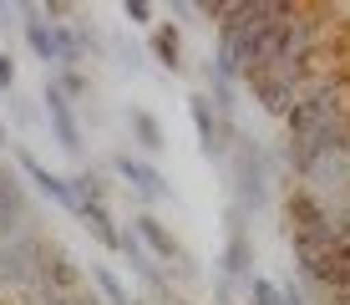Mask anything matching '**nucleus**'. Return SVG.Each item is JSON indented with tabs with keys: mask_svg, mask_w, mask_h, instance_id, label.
Listing matches in <instances>:
<instances>
[{
	"mask_svg": "<svg viewBox=\"0 0 350 305\" xmlns=\"http://www.w3.org/2000/svg\"><path fill=\"white\" fill-rule=\"evenodd\" d=\"M284 122H289V143H295V138H315L320 127H335V122H350V117H345L340 92L325 82V87L299 92V97H295V107L284 112Z\"/></svg>",
	"mask_w": 350,
	"mask_h": 305,
	"instance_id": "nucleus-1",
	"label": "nucleus"
},
{
	"mask_svg": "<svg viewBox=\"0 0 350 305\" xmlns=\"http://www.w3.org/2000/svg\"><path fill=\"white\" fill-rule=\"evenodd\" d=\"M41 254H46V244H41V239H31V234L5 239V244H0V280H5V285L31 290V285H36V275H41Z\"/></svg>",
	"mask_w": 350,
	"mask_h": 305,
	"instance_id": "nucleus-2",
	"label": "nucleus"
},
{
	"mask_svg": "<svg viewBox=\"0 0 350 305\" xmlns=\"http://www.w3.org/2000/svg\"><path fill=\"white\" fill-rule=\"evenodd\" d=\"M31 224V199H26V183L16 173H0V244L26 234Z\"/></svg>",
	"mask_w": 350,
	"mask_h": 305,
	"instance_id": "nucleus-3",
	"label": "nucleus"
},
{
	"mask_svg": "<svg viewBox=\"0 0 350 305\" xmlns=\"http://www.w3.org/2000/svg\"><path fill=\"white\" fill-rule=\"evenodd\" d=\"M117 173H122L132 188L142 193V199H167V183H163L158 168H148V163H137V158H127V153H122V158H117Z\"/></svg>",
	"mask_w": 350,
	"mask_h": 305,
	"instance_id": "nucleus-4",
	"label": "nucleus"
},
{
	"mask_svg": "<svg viewBox=\"0 0 350 305\" xmlns=\"http://www.w3.org/2000/svg\"><path fill=\"white\" fill-rule=\"evenodd\" d=\"M21 168H26V173H31L36 183H41V188H46V193H51V199H56V204H62V209H77V193H71V183H66V178H56V173H46V168H41V163H36V158H31V153H21Z\"/></svg>",
	"mask_w": 350,
	"mask_h": 305,
	"instance_id": "nucleus-5",
	"label": "nucleus"
},
{
	"mask_svg": "<svg viewBox=\"0 0 350 305\" xmlns=\"http://www.w3.org/2000/svg\"><path fill=\"white\" fill-rule=\"evenodd\" d=\"M132 224H137V239H148L152 249L163 254V260H183V249H178V239L167 234V229H163V224H158V219H152V214H137V219H132Z\"/></svg>",
	"mask_w": 350,
	"mask_h": 305,
	"instance_id": "nucleus-6",
	"label": "nucleus"
},
{
	"mask_svg": "<svg viewBox=\"0 0 350 305\" xmlns=\"http://www.w3.org/2000/svg\"><path fill=\"white\" fill-rule=\"evenodd\" d=\"M46 107H51V122H56V132H62V148H71V153H77V148H81V132H77V122H71L66 97L56 92V87H46Z\"/></svg>",
	"mask_w": 350,
	"mask_h": 305,
	"instance_id": "nucleus-7",
	"label": "nucleus"
},
{
	"mask_svg": "<svg viewBox=\"0 0 350 305\" xmlns=\"http://www.w3.org/2000/svg\"><path fill=\"white\" fill-rule=\"evenodd\" d=\"M188 102H193V122H198V138H203V148H208V153H224V132H219V122H213L208 102H203V97H188Z\"/></svg>",
	"mask_w": 350,
	"mask_h": 305,
	"instance_id": "nucleus-8",
	"label": "nucleus"
},
{
	"mask_svg": "<svg viewBox=\"0 0 350 305\" xmlns=\"http://www.w3.org/2000/svg\"><path fill=\"white\" fill-rule=\"evenodd\" d=\"M152 51H158V61H163V66H183V41H178V31L173 26H158V31H152Z\"/></svg>",
	"mask_w": 350,
	"mask_h": 305,
	"instance_id": "nucleus-9",
	"label": "nucleus"
},
{
	"mask_svg": "<svg viewBox=\"0 0 350 305\" xmlns=\"http://www.w3.org/2000/svg\"><path fill=\"white\" fill-rule=\"evenodd\" d=\"M132 127H137V138H142V148H148V153L163 148V127H158L148 112H132Z\"/></svg>",
	"mask_w": 350,
	"mask_h": 305,
	"instance_id": "nucleus-10",
	"label": "nucleus"
},
{
	"mask_svg": "<svg viewBox=\"0 0 350 305\" xmlns=\"http://www.w3.org/2000/svg\"><path fill=\"white\" fill-rule=\"evenodd\" d=\"M96 285L107 290V300H112V305H142V300H132L127 290H122V280H117V275H107V270H96Z\"/></svg>",
	"mask_w": 350,
	"mask_h": 305,
	"instance_id": "nucleus-11",
	"label": "nucleus"
},
{
	"mask_svg": "<svg viewBox=\"0 0 350 305\" xmlns=\"http://www.w3.org/2000/svg\"><path fill=\"white\" fill-rule=\"evenodd\" d=\"M26 41H31L46 61H51V26H46V21H31V26H26Z\"/></svg>",
	"mask_w": 350,
	"mask_h": 305,
	"instance_id": "nucleus-12",
	"label": "nucleus"
},
{
	"mask_svg": "<svg viewBox=\"0 0 350 305\" xmlns=\"http://www.w3.org/2000/svg\"><path fill=\"white\" fill-rule=\"evenodd\" d=\"M0 87H5V92L16 87V66H10V56H0Z\"/></svg>",
	"mask_w": 350,
	"mask_h": 305,
	"instance_id": "nucleus-13",
	"label": "nucleus"
},
{
	"mask_svg": "<svg viewBox=\"0 0 350 305\" xmlns=\"http://www.w3.org/2000/svg\"><path fill=\"white\" fill-rule=\"evenodd\" d=\"M127 16H132V21H148L152 10H148V0H127Z\"/></svg>",
	"mask_w": 350,
	"mask_h": 305,
	"instance_id": "nucleus-14",
	"label": "nucleus"
},
{
	"mask_svg": "<svg viewBox=\"0 0 350 305\" xmlns=\"http://www.w3.org/2000/svg\"><path fill=\"white\" fill-rule=\"evenodd\" d=\"M325 305H350V290H340V295H330Z\"/></svg>",
	"mask_w": 350,
	"mask_h": 305,
	"instance_id": "nucleus-15",
	"label": "nucleus"
},
{
	"mask_svg": "<svg viewBox=\"0 0 350 305\" xmlns=\"http://www.w3.org/2000/svg\"><path fill=\"white\" fill-rule=\"evenodd\" d=\"M66 305H102L96 295H77V300H66Z\"/></svg>",
	"mask_w": 350,
	"mask_h": 305,
	"instance_id": "nucleus-16",
	"label": "nucleus"
},
{
	"mask_svg": "<svg viewBox=\"0 0 350 305\" xmlns=\"http://www.w3.org/2000/svg\"><path fill=\"white\" fill-rule=\"evenodd\" d=\"M0 138H5V122H0Z\"/></svg>",
	"mask_w": 350,
	"mask_h": 305,
	"instance_id": "nucleus-17",
	"label": "nucleus"
},
{
	"mask_svg": "<svg viewBox=\"0 0 350 305\" xmlns=\"http://www.w3.org/2000/svg\"><path fill=\"white\" fill-rule=\"evenodd\" d=\"M173 305H188V300H173Z\"/></svg>",
	"mask_w": 350,
	"mask_h": 305,
	"instance_id": "nucleus-18",
	"label": "nucleus"
},
{
	"mask_svg": "<svg viewBox=\"0 0 350 305\" xmlns=\"http://www.w3.org/2000/svg\"><path fill=\"white\" fill-rule=\"evenodd\" d=\"M0 173H5V168H0Z\"/></svg>",
	"mask_w": 350,
	"mask_h": 305,
	"instance_id": "nucleus-19",
	"label": "nucleus"
}]
</instances>
